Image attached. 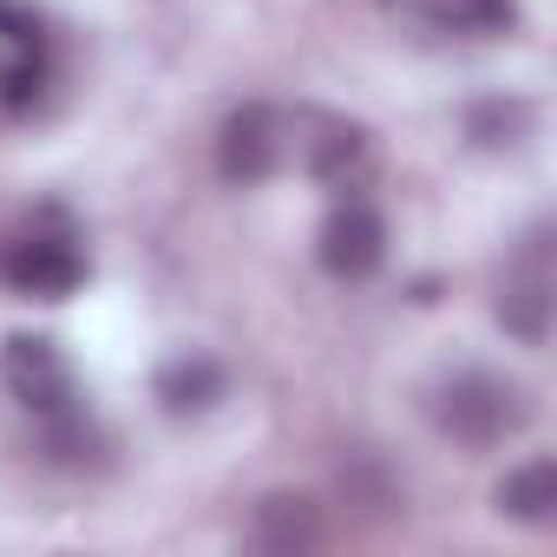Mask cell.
Wrapping results in <instances>:
<instances>
[{
	"mask_svg": "<svg viewBox=\"0 0 557 557\" xmlns=\"http://www.w3.org/2000/svg\"><path fill=\"white\" fill-rule=\"evenodd\" d=\"M433 420L466 440V446H498L511 440L524 420H531V400L518 381H498V374H453L433 400Z\"/></svg>",
	"mask_w": 557,
	"mask_h": 557,
	"instance_id": "obj_1",
	"label": "cell"
},
{
	"mask_svg": "<svg viewBox=\"0 0 557 557\" xmlns=\"http://www.w3.org/2000/svg\"><path fill=\"white\" fill-rule=\"evenodd\" d=\"M275 164H283V119H275L269 106L230 112L223 132H216V171L230 184H262Z\"/></svg>",
	"mask_w": 557,
	"mask_h": 557,
	"instance_id": "obj_2",
	"label": "cell"
},
{
	"mask_svg": "<svg viewBox=\"0 0 557 557\" xmlns=\"http://www.w3.org/2000/svg\"><path fill=\"white\" fill-rule=\"evenodd\" d=\"M387 262V223L374 203H342L322 223V269L342 275V283H368V275Z\"/></svg>",
	"mask_w": 557,
	"mask_h": 557,
	"instance_id": "obj_3",
	"label": "cell"
},
{
	"mask_svg": "<svg viewBox=\"0 0 557 557\" xmlns=\"http://www.w3.org/2000/svg\"><path fill=\"white\" fill-rule=\"evenodd\" d=\"M8 387H14L21 407H34L47 420H66L73 413V374H66L60 348L40 342V335H14L8 342Z\"/></svg>",
	"mask_w": 557,
	"mask_h": 557,
	"instance_id": "obj_4",
	"label": "cell"
},
{
	"mask_svg": "<svg viewBox=\"0 0 557 557\" xmlns=\"http://www.w3.org/2000/svg\"><path fill=\"white\" fill-rule=\"evenodd\" d=\"M0 283L21 296H40V302H60L79 289V256L60 236H21L0 249Z\"/></svg>",
	"mask_w": 557,
	"mask_h": 557,
	"instance_id": "obj_5",
	"label": "cell"
},
{
	"mask_svg": "<svg viewBox=\"0 0 557 557\" xmlns=\"http://www.w3.org/2000/svg\"><path fill=\"white\" fill-rule=\"evenodd\" d=\"M249 537L262 550H275V557H296V550H315L329 537V524H322V505L315 498H302V492H269L249 511Z\"/></svg>",
	"mask_w": 557,
	"mask_h": 557,
	"instance_id": "obj_6",
	"label": "cell"
},
{
	"mask_svg": "<svg viewBox=\"0 0 557 557\" xmlns=\"http://www.w3.org/2000/svg\"><path fill=\"white\" fill-rule=\"evenodd\" d=\"M498 322H505L518 342H531V348L550 335V275H544V249H531L524 269L505 283V296H498Z\"/></svg>",
	"mask_w": 557,
	"mask_h": 557,
	"instance_id": "obj_7",
	"label": "cell"
},
{
	"mask_svg": "<svg viewBox=\"0 0 557 557\" xmlns=\"http://www.w3.org/2000/svg\"><path fill=\"white\" fill-rule=\"evenodd\" d=\"M498 511L511 518V524H531V531H544V524H557V466L550 459H524V466H511L505 479H498Z\"/></svg>",
	"mask_w": 557,
	"mask_h": 557,
	"instance_id": "obj_8",
	"label": "cell"
},
{
	"mask_svg": "<svg viewBox=\"0 0 557 557\" xmlns=\"http://www.w3.org/2000/svg\"><path fill=\"white\" fill-rule=\"evenodd\" d=\"M302 151H309V171L322 177V184H335V190H348V184H361V171H368V132L361 125H342V119H322L315 125V138H302Z\"/></svg>",
	"mask_w": 557,
	"mask_h": 557,
	"instance_id": "obj_9",
	"label": "cell"
},
{
	"mask_svg": "<svg viewBox=\"0 0 557 557\" xmlns=\"http://www.w3.org/2000/svg\"><path fill=\"white\" fill-rule=\"evenodd\" d=\"M158 400L171 407V413H203L210 400H223V368L216 361H171L164 374H158Z\"/></svg>",
	"mask_w": 557,
	"mask_h": 557,
	"instance_id": "obj_10",
	"label": "cell"
},
{
	"mask_svg": "<svg viewBox=\"0 0 557 557\" xmlns=\"http://www.w3.org/2000/svg\"><path fill=\"white\" fill-rule=\"evenodd\" d=\"M413 8L433 21V27H453V34H505L518 14L511 0H413Z\"/></svg>",
	"mask_w": 557,
	"mask_h": 557,
	"instance_id": "obj_11",
	"label": "cell"
},
{
	"mask_svg": "<svg viewBox=\"0 0 557 557\" xmlns=\"http://www.w3.org/2000/svg\"><path fill=\"white\" fill-rule=\"evenodd\" d=\"M40 60L34 53H21V60H8V66H0V106H8V112H27L34 99H40Z\"/></svg>",
	"mask_w": 557,
	"mask_h": 557,
	"instance_id": "obj_12",
	"label": "cell"
}]
</instances>
